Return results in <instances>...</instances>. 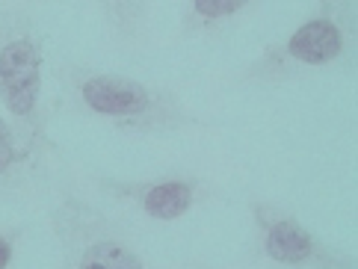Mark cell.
<instances>
[{
	"label": "cell",
	"mask_w": 358,
	"mask_h": 269,
	"mask_svg": "<svg viewBox=\"0 0 358 269\" xmlns=\"http://www.w3.org/2000/svg\"><path fill=\"white\" fill-rule=\"evenodd\" d=\"M189 269H222V266H208V263H189Z\"/></svg>",
	"instance_id": "11"
},
{
	"label": "cell",
	"mask_w": 358,
	"mask_h": 269,
	"mask_svg": "<svg viewBox=\"0 0 358 269\" xmlns=\"http://www.w3.org/2000/svg\"><path fill=\"white\" fill-rule=\"evenodd\" d=\"M113 42L122 48H139L148 38L151 3L155 0H92Z\"/></svg>",
	"instance_id": "9"
},
{
	"label": "cell",
	"mask_w": 358,
	"mask_h": 269,
	"mask_svg": "<svg viewBox=\"0 0 358 269\" xmlns=\"http://www.w3.org/2000/svg\"><path fill=\"white\" fill-rule=\"evenodd\" d=\"M36 3H62V0H36Z\"/></svg>",
	"instance_id": "12"
},
{
	"label": "cell",
	"mask_w": 358,
	"mask_h": 269,
	"mask_svg": "<svg viewBox=\"0 0 358 269\" xmlns=\"http://www.w3.org/2000/svg\"><path fill=\"white\" fill-rule=\"evenodd\" d=\"M59 269H151L124 231L86 196L62 189L50 208Z\"/></svg>",
	"instance_id": "4"
},
{
	"label": "cell",
	"mask_w": 358,
	"mask_h": 269,
	"mask_svg": "<svg viewBox=\"0 0 358 269\" xmlns=\"http://www.w3.org/2000/svg\"><path fill=\"white\" fill-rule=\"evenodd\" d=\"M45 166L36 160V154L9 122V115L0 110V196L3 198H24L36 187V175Z\"/></svg>",
	"instance_id": "7"
},
{
	"label": "cell",
	"mask_w": 358,
	"mask_h": 269,
	"mask_svg": "<svg viewBox=\"0 0 358 269\" xmlns=\"http://www.w3.org/2000/svg\"><path fill=\"white\" fill-rule=\"evenodd\" d=\"M62 95L83 115L131 136H178L204 131L208 122L189 110L172 89L139 77L98 71L86 66L59 68Z\"/></svg>",
	"instance_id": "1"
},
{
	"label": "cell",
	"mask_w": 358,
	"mask_h": 269,
	"mask_svg": "<svg viewBox=\"0 0 358 269\" xmlns=\"http://www.w3.org/2000/svg\"><path fill=\"white\" fill-rule=\"evenodd\" d=\"M255 246L281 269H358L355 258L320 240L299 216L273 201H249Z\"/></svg>",
	"instance_id": "5"
},
{
	"label": "cell",
	"mask_w": 358,
	"mask_h": 269,
	"mask_svg": "<svg viewBox=\"0 0 358 269\" xmlns=\"http://www.w3.org/2000/svg\"><path fill=\"white\" fill-rule=\"evenodd\" d=\"M258 3L261 0H181V36H220Z\"/></svg>",
	"instance_id": "8"
},
{
	"label": "cell",
	"mask_w": 358,
	"mask_h": 269,
	"mask_svg": "<svg viewBox=\"0 0 358 269\" xmlns=\"http://www.w3.org/2000/svg\"><path fill=\"white\" fill-rule=\"evenodd\" d=\"M0 110L42 166L54 157L45 95V42L27 9L0 3Z\"/></svg>",
	"instance_id": "3"
},
{
	"label": "cell",
	"mask_w": 358,
	"mask_h": 269,
	"mask_svg": "<svg viewBox=\"0 0 358 269\" xmlns=\"http://www.w3.org/2000/svg\"><path fill=\"white\" fill-rule=\"evenodd\" d=\"M98 189L110 201L127 204L151 222H178L208 198V181L196 175L98 177Z\"/></svg>",
	"instance_id": "6"
},
{
	"label": "cell",
	"mask_w": 358,
	"mask_h": 269,
	"mask_svg": "<svg viewBox=\"0 0 358 269\" xmlns=\"http://www.w3.org/2000/svg\"><path fill=\"white\" fill-rule=\"evenodd\" d=\"M21 237H24L21 228H0V269H9L12 266Z\"/></svg>",
	"instance_id": "10"
},
{
	"label": "cell",
	"mask_w": 358,
	"mask_h": 269,
	"mask_svg": "<svg viewBox=\"0 0 358 269\" xmlns=\"http://www.w3.org/2000/svg\"><path fill=\"white\" fill-rule=\"evenodd\" d=\"M358 3L355 0H317L311 15L285 38L264 48L237 74L243 86H275L296 77L331 71L355 62Z\"/></svg>",
	"instance_id": "2"
}]
</instances>
